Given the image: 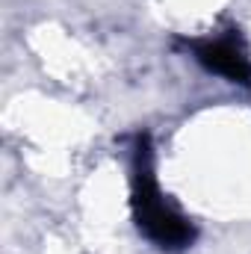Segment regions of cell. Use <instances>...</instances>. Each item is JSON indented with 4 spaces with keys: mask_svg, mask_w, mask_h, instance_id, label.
Instances as JSON below:
<instances>
[{
    "mask_svg": "<svg viewBox=\"0 0 251 254\" xmlns=\"http://www.w3.org/2000/svg\"><path fill=\"white\" fill-rule=\"evenodd\" d=\"M130 172H133L130 204H133L136 228L163 252H184V249H189L192 240H195V228L178 210H172L166 204V198L160 195L157 175H154V148H151V136L148 133H139L133 139Z\"/></svg>",
    "mask_w": 251,
    "mask_h": 254,
    "instance_id": "obj_1",
    "label": "cell"
},
{
    "mask_svg": "<svg viewBox=\"0 0 251 254\" xmlns=\"http://www.w3.org/2000/svg\"><path fill=\"white\" fill-rule=\"evenodd\" d=\"M189 51L195 54V60L204 65L207 71L240 83V86H251V60L246 57V48L240 45V39L231 36H219V39H198L189 42Z\"/></svg>",
    "mask_w": 251,
    "mask_h": 254,
    "instance_id": "obj_2",
    "label": "cell"
}]
</instances>
